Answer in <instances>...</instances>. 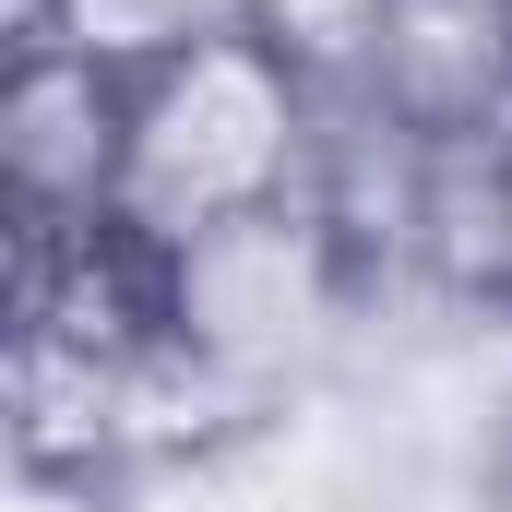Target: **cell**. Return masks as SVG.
I'll return each instance as SVG.
<instances>
[{"label": "cell", "instance_id": "cell-1", "mask_svg": "<svg viewBox=\"0 0 512 512\" xmlns=\"http://www.w3.org/2000/svg\"><path fill=\"white\" fill-rule=\"evenodd\" d=\"M310 155H322V84L251 24H203L191 48L131 72L120 227L191 251L203 227H239L262 203H310Z\"/></svg>", "mask_w": 512, "mask_h": 512}, {"label": "cell", "instance_id": "cell-2", "mask_svg": "<svg viewBox=\"0 0 512 512\" xmlns=\"http://www.w3.org/2000/svg\"><path fill=\"white\" fill-rule=\"evenodd\" d=\"M358 298H370V274L346 262V239L310 203H262L239 227H203L191 251H167V334L262 405L346 370Z\"/></svg>", "mask_w": 512, "mask_h": 512}, {"label": "cell", "instance_id": "cell-3", "mask_svg": "<svg viewBox=\"0 0 512 512\" xmlns=\"http://www.w3.org/2000/svg\"><path fill=\"white\" fill-rule=\"evenodd\" d=\"M131 167V72L84 48H24L0 72V215L12 239L108 227Z\"/></svg>", "mask_w": 512, "mask_h": 512}, {"label": "cell", "instance_id": "cell-4", "mask_svg": "<svg viewBox=\"0 0 512 512\" xmlns=\"http://www.w3.org/2000/svg\"><path fill=\"white\" fill-rule=\"evenodd\" d=\"M358 84L429 143L501 131L512 120V0H393Z\"/></svg>", "mask_w": 512, "mask_h": 512}, {"label": "cell", "instance_id": "cell-5", "mask_svg": "<svg viewBox=\"0 0 512 512\" xmlns=\"http://www.w3.org/2000/svg\"><path fill=\"white\" fill-rule=\"evenodd\" d=\"M382 12H393V0H239V24L274 36L310 84H358L370 48H382Z\"/></svg>", "mask_w": 512, "mask_h": 512}]
</instances>
